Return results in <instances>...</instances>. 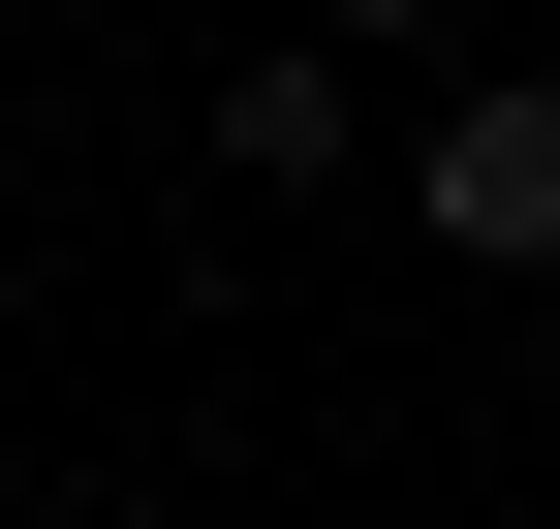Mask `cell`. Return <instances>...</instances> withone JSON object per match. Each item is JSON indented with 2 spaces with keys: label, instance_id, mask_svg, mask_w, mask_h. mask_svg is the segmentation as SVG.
<instances>
[{
  "label": "cell",
  "instance_id": "6da1fadb",
  "mask_svg": "<svg viewBox=\"0 0 560 529\" xmlns=\"http://www.w3.org/2000/svg\"><path fill=\"white\" fill-rule=\"evenodd\" d=\"M436 249H467V281L560 249V94H436Z\"/></svg>",
  "mask_w": 560,
  "mask_h": 529
},
{
  "label": "cell",
  "instance_id": "7a4b0ae2",
  "mask_svg": "<svg viewBox=\"0 0 560 529\" xmlns=\"http://www.w3.org/2000/svg\"><path fill=\"white\" fill-rule=\"evenodd\" d=\"M342 156H374V62H312V32L219 62V187H342Z\"/></svg>",
  "mask_w": 560,
  "mask_h": 529
},
{
  "label": "cell",
  "instance_id": "3957f363",
  "mask_svg": "<svg viewBox=\"0 0 560 529\" xmlns=\"http://www.w3.org/2000/svg\"><path fill=\"white\" fill-rule=\"evenodd\" d=\"M467 32V0H312V62H436Z\"/></svg>",
  "mask_w": 560,
  "mask_h": 529
},
{
  "label": "cell",
  "instance_id": "277c9868",
  "mask_svg": "<svg viewBox=\"0 0 560 529\" xmlns=\"http://www.w3.org/2000/svg\"><path fill=\"white\" fill-rule=\"evenodd\" d=\"M342 529H405V498H342Z\"/></svg>",
  "mask_w": 560,
  "mask_h": 529
}]
</instances>
